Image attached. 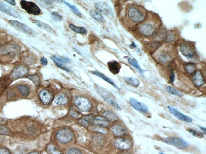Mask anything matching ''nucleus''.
<instances>
[{
    "instance_id": "1",
    "label": "nucleus",
    "mask_w": 206,
    "mask_h": 154,
    "mask_svg": "<svg viewBox=\"0 0 206 154\" xmlns=\"http://www.w3.org/2000/svg\"><path fill=\"white\" fill-rule=\"evenodd\" d=\"M159 23L158 20H147L139 25V30L140 34L144 36L153 35L157 31Z\"/></svg>"
},
{
    "instance_id": "2",
    "label": "nucleus",
    "mask_w": 206,
    "mask_h": 154,
    "mask_svg": "<svg viewBox=\"0 0 206 154\" xmlns=\"http://www.w3.org/2000/svg\"><path fill=\"white\" fill-rule=\"evenodd\" d=\"M127 15L130 21L136 23L143 22L146 16L145 11L142 8L135 6L129 8Z\"/></svg>"
},
{
    "instance_id": "3",
    "label": "nucleus",
    "mask_w": 206,
    "mask_h": 154,
    "mask_svg": "<svg viewBox=\"0 0 206 154\" xmlns=\"http://www.w3.org/2000/svg\"><path fill=\"white\" fill-rule=\"evenodd\" d=\"M162 142L180 149H185L188 147L189 143L185 140L176 137H170L163 138Z\"/></svg>"
},
{
    "instance_id": "4",
    "label": "nucleus",
    "mask_w": 206,
    "mask_h": 154,
    "mask_svg": "<svg viewBox=\"0 0 206 154\" xmlns=\"http://www.w3.org/2000/svg\"><path fill=\"white\" fill-rule=\"evenodd\" d=\"M180 49L181 53L186 58H193L195 55V46L191 42H183L180 45Z\"/></svg>"
},
{
    "instance_id": "5",
    "label": "nucleus",
    "mask_w": 206,
    "mask_h": 154,
    "mask_svg": "<svg viewBox=\"0 0 206 154\" xmlns=\"http://www.w3.org/2000/svg\"><path fill=\"white\" fill-rule=\"evenodd\" d=\"M20 4L21 7L30 14L39 15L41 12L40 9L38 6L30 1H20Z\"/></svg>"
},
{
    "instance_id": "6",
    "label": "nucleus",
    "mask_w": 206,
    "mask_h": 154,
    "mask_svg": "<svg viewBox=\"0 0 206 154\" xmlns=\"http://www.w3.org/2000/svg\"><path fill=\"white\" fill-rule=\"evenodd\" d=\"M75 104L79 110L84 112H89L91 110V102L84 97H78L75 100Z\"/></svg>"
},
{
    "instance_id": "7",
    "label": "nucleus",
    "mask_w": 206,
    "mask_h": 154,
    "mask_svg": "<svg viewBox=\"0 0 206 154\" xmlns=\"http://www.w3.org/2000/svg\"><path fill=\"white\" fill-rule=\"evenodd\" d=\"M73 132L70 130L64 128L59 131L57 134V138L58 141L61 143H68L72 139Z\"/></svg>"
},
{
    "instance_id": "8",
    "label": "nucleus",
    "mask_w": 206,
    "mask_h": 154,
    "mask_svg": "<svg viewBox=\"0 0 206 154\" xmlns=\"http://www.w3.org/2000/svg\"><path fill=\"white\" fill-rule=\"evenodd\" d=\"M114 144L117 148L123 151L129 150L132 147V141L126 138H118L115 140Z\"/></svg>"
},
{
    "instance_id": "9",
    "label": "nucleus",
    "mask_w": 206,
    "mask_h": 154,
    "mask_svg": "<svg viewBox=\"0 0 206 154\" xmlns=\"http://www.w3.org/2000/svg\"><path fill=\"white\" fill-rule=\"evenodd\" d=\"M129 102L130 105L137 111L144 114L149 113V109L144 103L140 102L134 98H130Z\"/></svg>"
},
{
    "instance_id": "10",
    "label": "nucleus",
    "mask_w": 206,
    "mask_h": 154,
    "mask_svg": "<svg viewBox=\"0 0 206 154\" xmlns=\"http://www.w3.org/2000/svg\"><path fill=\"white\" fill-rule=\"evenodd\" d=\"M9 23L10 25H12L16 30L21 31V32L25 33L30 35H32L34 34L33 30L30 28L27 25L22 23L19 21L11 20L9 21Z\"/></svg>"
},
{
    "instance_id": "11",
    "label": "nucleus",
    "mask_w": 206,
    "mask_h": 154,
    "mask_svg": "<svg viewBox=\"0 0 206 154\" xmlns=\"http://www.w3.org/2000/svg\"><path fill=\"white\" fill-rule=\"evenodd\" d=\"M174 55L171 49H163L159 52L157 58L162 63H165L170 62L173 59Z\"/></svg>"
},
{
    "instance_id": "12",
    "label": "nucleus",
    "mask_w": 206,
    "mask_h": 154,
    "mask_svg": "<svg viewBox=\"0 0 206 154\" xmlns=\"http://www.w3.org/2000/svg\"><path fill=\"white\" fill-rule=\"evenodd\" d=\"M167 107L171 114L179 120L188 123H191L193 121V119L181 113L175 108L170 106H168Z\"/></svg>"
},
{
    "instance_id": "13",
    "label": "nucleus",
    "mask_w": 206,
    "mask_h": 154,
    "mask_svg": "<svg viewBox=\"0 0 206 154\" xmlns=\"http://www.w3.org/2000/svg\"><path fill=\"white\" fill-rule=\"evenodd\" d=\"M29 72V69L25 65H19L15 67L11 72V76L13 79L20 78L25 76Z\"/></svg>"
},
{
    "instance_id": "14",
    "label": "nucleus",
    "mask_w": 206,
    "mask_h": 154,
    "mask_svg": "<svg viewBox=\"0 0 206 154\" xmlns=\"http://www.w3.org/2000/svg\"><path fill=\"white\" fill-rule=\"evenodd\" d=\"M98 92L100 95L101 97L107 103L110 104L112 106L116 109L117 110H121V108L118 104L115 102L114 100L112 97V96L107 91L102 90V89H99Z\"/></svg>"
},
{
    "instance_id": "15",
    "label": "nucleus",
    "mask_w": 206,
    "mask_h": 154,
    "mask_svg": "<svg viewBox=\"0 0 206 154\" xmlns=\"http://www.w3.org/2000/svg\"><path fill=\"white\" fill-rule=\"evenodd\" d=\"M0 11L7 14L10 16L17 18H21V15L15 11L12 8L7 5L1 2H0Z\"/></svg>"
},
{
    "instance_id": "16",
    "label": "nucleus",
    "mask_w": 206,
    "mask_h": 154,
    "mask_svg": "<svg viewBox=\"0 0 206 154\" xmlns=\"http://www.w3.org/2000/svg\"><path fill=\"white\" fill-rule=\"evenodd\" d=\"M39 95L42 102L45 105L50 104L52 101L53 95L48 90H42L39 92Z\"/></svg>"
},
{
    "instance_id": "17",
    "label": "nucleus",
    "mask_w": 206,
    "mask_h": 154,
    "mask_svg": "<svg viewBox=\"0 0 206 154\" xmlns=\"http://www.w3.org/2000/svg\"><path fill=\"white\" fill-rule=\"evenodd\" d=\"M95 7L103 15L107 16L111 15V10L108 5L103 2H99L95 3Z\"/></svg>"
},
{
    "instance_id": "18",
    "label": "nucleus",
    "mask_w": 206,
    "mask_h": 154,
    "mask_svg": "<svg viewBox=\"0 0 206 154\" xmlns=\"http://www.w3.org/2000/svg\"><path fill=\"white\" fill-rule=\"evenodd\" d=\"M19 49V47L15 45H6L0 48V53L2 54H7L11 52H17Z\"/></svg>"
},
{
    "instance_id": "19",
    "label": "nucleus",
    "mask_w": 206,
    "mask_h": 154,
    "mask_svg": "<svg viewBox=\"0 0 206 154\" xmlns=\"http://www.w3.org/2000/svg\"><path fill=\"white\" fill-rule=\"evenodd\" d=\"M193 83L197 87H200L204 84L203 74L200 71H197L192 77Z\"/></svg>"
},
{
    "instance_id": "20",
    "label": "nucleus",
    "mask_w": 206,
    "mask_h": 154,
    "mask_svg": "<svg viewBox=\"0 0 206 154\" xmlns=\"http://www.w3.org/2000/svg\"><path fill=\"white\" fill-rule=\"evenodd\" d=\"M107 66L110 72L113 74H117L119 73L121 68V63L116 61L109 62L107 63Z\"/></svg>"
},
{
    "instance_id": "21",
    "label": "nucleus",
    "mask_w": 206,
    "mask_h": 154,
    "mask_svg": "<svg viewBox=\"0 0 206 154\" xmlns=\"http://www.w3.org/2000/svg\"><path fill=\"white\" fill-rule=\"evenodd\" d=\"M11 81L7 76H4L0 78V97L7 89Z\"/></svg>"
},
{
    "instance_id": "22",
    "label": "nucleus",
    "mask_w": 206,
    "mask_h": 154,
    "mask_svg": "<svg viewBox=\"0 0 206 154\" xmlns=\"http://www.w3.org/2000/svg\"><path fill=\"white\" fill-rule=\"evenodd\" d=\"M112 131L114 134L117 136L124 135L126 133V129L124 126L121 124H116L112 127Z\"/></svg>"
},
{
    "instance_id": "23",
    "label": "nucleus",
    "mask_w": 206,
    "mask_h": 154,
    "mask_svg": "<svg viewBox=\"0 0 206 154\" xmlns=\"http://www.w3.org/2000/svg\"><path fill=\"white\" fill-rule=\"evenodd\" d=\"M69 100V98L67 95L64 93H61L56 97L54 102L58 104L64 105L68 102Z\"/></svg>"
},
{
    "instance_id": "24",
    "label": "nucleus",
    "mask_w": 206,
    "mask_h": 154,
    "mask_svg": "<svg viewBox=\"0 0 206 154\" xmlns=\"http://www.w3.org/2000/svg\"><path fill=\"white\" fill-rule=\"evenodd\" d=\"M32 22L36 24L37 26L43 29V30H46L47 31L49 32L50 33H52V34H54L55 33L54 30L52 27H51L50 25H47V24L45 23L41 22L40 21H38V20H32Z\"/></svg>"
},
{
    "instance_id": "25",
    "label": "nucleus",
    "mask_w": 206,
    "mask_h": 154,
    "mask_svg": "<svg viewBox=\"0 0 206 154\" xmlns=\"http://www.w3.org/2000/svg\"><path fill=\"white\" fill-rule=\"evenodd\" d=\"M95 124L99 126L107 127L110 124V121L106 117L103 116H98L94 120Z\"/></svg>"
},
{
    "instance_id": "26",
    "label": "nucleus",
    "mask_w": 206,
    "mask_h": 154,
    "mask_svg": "<svg viewBox=\"0 0 206 154\" xmlns=\"http://www.w3.org/2000/svg\"><path fill=\"white\" fill-rule=\"evenodd\" d=\"M91 16L98 22L104 23L105 22L104 18L100 13L95 10H92L90 11Z\"/></svg>"
},
{
    "instance_id": "27",
    "label": "nucleus",
    "mask_w": 206,
    "mask_h": 154,
    "mask_svg": "<svg viewBox=\"0 0 206 154\" xmlns=\"http://www.w3.org/2000/svg\"><path fill=\"white\" fill-rule=\"evenodd\" d=\"M124 80L126 83L131 86L135 88L139 87L140 83L139 81L137 79L134 77H125Z\"/></svg>"
},
{
    "instance_id": "28",
    "label": "nucleus",
    "mask_w": 206,
    "mask_h": 154,
    "mask_svg": "<svg viewBox=\"0 0 206 154\" xmlns=\"http://www.w3.org/2000/svg\"><path fill=\"white\" fill-rule=\"evenodd\" d=\"M47 151L50 154H62L61 150L54 145H50L47 147Z\"/></svg>"
},
{
    "instance_id": "29",
    "label": "nucleus",
    "mask_w": 206,
    "mask_h": 154,
    "mask_svg": "<svg viewBox=\"0 0 206 154\" xmlns=\"http://www.w3.org/2000/svg\"><path fill=\"white\" fill-rule=\"evenodd\" d=\"M92 73L93 74H94V75H96V76H98V77L102 78V79L104 80L105 81H107V82L109 83L112 85L114 87L116 88H118L117 86H116V85H115L113 81H111L110 78H109L107 76H105L103 74L100 73L99 72H96V71H94V72H93Z\"/></svg>"
},
{
    "instance_id": "30",
    "label": "nucleus",
    "mask_w": 206,
    "mask_h": 154,
    "mask_svg": "<svg viewBox=\"0 0 206 154\" xmlns=\"http://www.w3.org/2000/svg\"><path fill=\"white\" fill-rule=\"evenodd\" d=\"M197 67L195 64L193 63H187L185 65V69L188 74H192L196 70Z\"/></svg>"
},
{
    "instance_id": "31",
    "label": "nucleus",
    "mask_w": 206,
    "mask_h": 154,
    "mask_svg": "<svg viewBox=\"0 0 206 154\" xmlns=\"http://www.w3.org/2000/svg\"><path fill=\"white\" fill-rule=\"evenodd\" d=\"M69 27L70 29L75 32L82 34H85L87 33L86 29L84 27H77L73 24H71Z\"/></svg>"
},
{
    "instance_id": "32",
    "label": "nucleus",
    "mask_w": 206,
    "mask_h": 154,
    "mask_svg": "<svg viewBox=\"0 0 206 154\" xmlns=\"http://www.w3.org/2000/svg\"><path fill=\"white\" fill-rule=\"evenodd\" d=\"M176 39V35L174 32L172 31H170L167 33L166 34V41L167 43H171L174 41Z\"/></svg>"
},
{
    "instance_id": "33",
    "label": "nucleus",
    "mask_w": 206,
    "mask_h": 154,
    "mask_svg": "<svg viewBox=\"0 0 206 154\" xmlns=\"http://www.w3.org/2000/svg\"><path fill=\"white\" fill-rule=\"evenodd\" d=\"M17 88L21 91L22 95L24 96L28 95L29 93V88L28 86L25 85H20L17 86Z\"/></svg>"
},
{
    "instance_id": "34",
    "label": "nucleus",
    "mask_w": 206,
    "mask_h": 154,
    "mask_svg": "<svg viewBox=\"0 0 206 154\" xmlns=\"http://www.w3.org/2000/svg\"><path fill=\"white\" fill-rule=\"evenodd\" d=\"M166 91L170 93V94H172V95H177V96H183V95H182L181 93L179 91L176 89L170 86H167L166 88Z\"/></svg>"
},
{
    "instance_id": "35",
    "label": "nucleus",
    "mask_w": 206,
    "mask_h": 154,
    "mask_svg": "<svg viewBox=\"0 0 206 154\" xmlns=\"http://www.w3.org/2000/svg\"><path fill=\"white\" fill-rule=\"evenodd\" d=\"M69 8H70L71 9L72 11H73V12L75 14L78 15V16H80L81 15V13L79 11L78 9L75 6L71 4L70 3H68V2H66V1H62Z\"/></svg>"
},
{
    "instance_id": "36",
    "label": "nucleus",
    "mask_w": 206,
    "mask_h": 154,
    "mask_svg": "<svg viewBox=\"0 0 206 154\" xmlns=\"http://www.w3.org/2000/svg\"><path fill=\"white\" fill-rule=\"evenodd\" d=\"M187 131L189 133L191 134L192 135L194 136V137L200 138H202L204 137L203 134L201 133V132L197 131H196L194 129L189 128L187 129Z\"/></svg>"
},
{
    "instance_id": "37",
    "label": "nucleus",
    "mask_w": 206,
    "mask_h": 154,
    "mask_svg": "<svg viewBox=\"0 0 206 154\" xmlns=\"http://www.w3.org/2000/svg\"><path fill=\"white\" fill-rule=\"evenodd\" d=\"M51 59L53 61L54 63H55L56 65L58 66L59 68L62 69L63 70H64L65 71L69 72V69H68L67 67H65V66L64 65L63 63L54 59L53 57H52V58H51Z\"/></svg>"
},
{
    "instance_id": "38",
    "label": "nucleus",
    "mask_w": 206,
    "mask_h": 154,
    "mask_svg": "<svg viewBox=\"0 0 206 154\" xmlns=\"http://www.w3.org/2000/svg\"><path fill=\"white\" fill-rule=\"evenodd\" d=\"M104 115L106 118L109 120L114 121H116L118 119V117L117 116L112 112H107L104 114Z\"/></svg>"
},
{
    "instance_id": "39",
    "label": "nucleus",
    "mask_w": 206,
    "mask_h": 154,
    "mask_svg": "<svg viewBox=\"0 0 206 154\" xmlns=\"http://www.w3.org/2000/svg\"><path fill=\"white\" fill-rule=\"evenodd\" d=\"M129 62L131 65L134 66L135 68L138 70L139 72H140V73H143V71L142 70L141 68H140V66L138 64L137 62L135 60L131 59V58H129Z\"/></svg>"
},
{
    "instance_id": "40",
    "label": "nucleus",
    "mask_w": 206,
    "mask_h": 154,
    "mask_svg": "<svg viewBox=\"0 0 206 154\" xmlns=\"http://www.w3.org/2000/svg\"><path fill=\"white\" fill-rule=\"evenodd\" d=\"M28 78L34 83L36 86H38L40 83V79L38 75H34L29 76Z\"/></svg>"
},
{
    "instance_id": "41",
    "label": "nucleus",
    "mask_w": 206,
    "mask_h": 154,
    "mask_svg": "<svg viewBox=\"0 0 206 154\" xmlns=\"http://www.w3.org/2000/svg\"><path fill=\"white\" fill-rule=\"evenodd\" d=\"M51 15H52V18L54 19V20H55L56 21H60L62 20V16L60 15L58 13L55 12H52Z\"/></svg>"
},
{
    "instance_id": "42",
    "label": "nucleus",
    "mask_w": 206,
    "mask_h": 154,
    "mask_svg": "<svg viewBox=\"0 0 206 154\" xmlns=\"http://www.w3.org/2000/svg\"><path fill=\"white\" fill-rule=\"evenodd\" d=\"M67 154H82L81 151L77 149L71 148L68 150Z\"/></svg>"
},
{
    "instance_id": "43",
    "label": "nucleus",
    "mask_w": 206,
    "mask_h": 154,
    "mask_svg": "<svg viewBox=\"0 0 206 154\" xmlns=\"http://www.w3.org/2000/svg\"><path fill=\"white\" fill-rule=\"evenodd\" d=\"M9 131L7 127L4 126L0 127V134L4 135H7L9 134Z\"/></svg>"
},
{
    "instance_id": "44",
    "label": "nucleus",
    "mask_w": 206,
    "mask_h": 154,
    "mask_svg": "<svg viewBox=\"0 0 206 154\" xmlns=\"http://www.w3.org/2000/svg\"><path fill=\"white\" fill-rule=\"evenodd\" d=\"M0 154H11L8 149L3 147L0 149Z\"/></svg>"
},
{
    "instance_id": "45",
    "label": "nucleus",
    "mask_w": 206,
    "mask_h": 154,
    "mask_svg": "<svg viewBox=\"0 0 206 154\" xmlns=\"http://www.w3.org/2000/svg\"><path fill=\"white\" fill-rule=\"evenodd\" d=\"M88 122L85 119H81L79 120V123L82 126H86L88 125Z\"/></svg>"
},
{
    "instance_id": "46",
    "label": "nucleus",
    "mask_w": 206,
    "mask_h": 154,
    "mask_svg": "<svg viewBox=\"0 0 206 154\" xmlns=\"http://www.w3.org/2000/svg\"><path fill=\"white\" fill-rule=\"evenodd\" d=\"M41 63L43 65L46 66L48 64V61L46 58H43L41 59Z\"/></svg>"
},
{
    "instance_id": "47",
    "label": "nucleus",
    "mask_w": 206,
    "mask_h": 154,
    "mask_svg": "<svg viewBox=\"0 0 206 154\" xmlns=\"http://www.w3.org/2000/svg\"><path fill=\"white\" fill-rule=\"evenodd\" d=\"M175 78V75L173 72H171L170 77V81L171 83L174 82Z\"/></svg>"
},
{
    "instance_id": "48",
    "label": "nucleus",
    "mask_w": 206,
    "mask_h": 154,
    "mask_svg": "<svg viewBox=\"0 0 206 154\" xmlns=\"http://www.w3.org/2000/svg\"><path fill=\"white\" fill-rule=\"evenodd\" d=\"M6 1L10 4L12 5H15V1Z\"/></svg>"
},
{
    "instance_id": "49",
    "label": "nucleus",
    "mask_w": 206,
    "mask_h": 154,
    "mask_svg": "<svg viewBox=\"0 0 206 154\" xmlns=\"http://www.w3.org/2000/svg\"><path fill=\"white\" fill-rule=\"evenodd\" d=\"M199 128H200V129L202 131H203V132H204V134H206V128H204V127H200L199 126Z\"/></svg>"
},
{
    "instance_id": "50",
    "label": "nucleus",
    "mask_w": 206,
    "mask_h": 154,
    "mask_svg": "<svg viewBox=\"0 0 206 154\" xmlns=\"http://www.w3.org/2000/svg\"><path fill=\"white\" fill-rule=\"evenodd\" d=\"M130 47H131V48H133H133H135V47H136V45L135 44H134V43H133V44H131V46Z\"/></svg>"
},
{
    "instance_id": "51",
    "label": "nucleus",
    "mask_w": 206,
    "mask_h": 154,
    "mask_svg": "<svg viewBox=\"0 0 206 154\" xmlns=\"http://www.w3.org/2000/svg\"><path fill=\"white\" fill-rule=\"evenodd\" d=\"M29 154H38V153H37V152H32V153H31Z\"/></svg>"
},
{
    "instance_id": "52",
    "label": "nucleus",
    "mask_w": 206,
    "mask_h": 154,
    "mask_svg": "<svg viewBox=\"0 0 206 154\" xmlns=\"http://www.w3.org/2000/svg\"><path fill=\"white\" fill-rule=\"evenodd\" d=\"M159 154H165L162 153V152H159Z\"/></svg>"
}]
</instances>
